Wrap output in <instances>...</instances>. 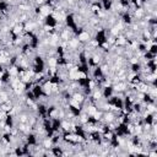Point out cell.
Segmentation results:
<instances>
[{
  "label": "cell",
  "mask_w": 157,
  "mask_h": 157,
  "mask_svg": "<svg viewBox=\"0 0 157 157\" xmlns=\"http://www.w3.org/2000/svg\"><path fill=\"white\" fill-rule=\"evenodd\" d=\"M76 38L78 39V42H80L81 44H86V43H88V42L92 39L91 36L88 34V32H86L85 29H81L80 32H77Z\"/></svg>",
  "instance_id": "1"
}]
</instances>
